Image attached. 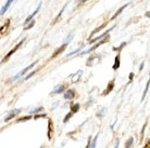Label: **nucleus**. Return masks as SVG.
Segmentation results:
<instances>
[{
	"label": "nucleus",
	"mask_w": 150,
	"mask_h": 148,
	"mask_svg": "<svg viewBox=\"0 0 150 148\" xmlns=\"http://www.w3.org/2000/svg\"><path fill=\"white\" fill-rule=\"evenodd\" d=\"M37 63H38V61H35L34 63H32V64H30V65H28V66H27V67H25V68H24L23 71H20V73H19V74H18V75H15L14 77L12 78V79H11V81H14V80H16V79H19V77H21V76H23V75L25 74V73H27V71H30V68H33V67H34L35 65H36V64H37Z\"/></svg>",
	"instance_id": "1"
},
{
	"label": "nucleus",
	"mask_w": 150,
	"mask_h": 148,
	"mask_svg": "<svg viewBox=\"0 0 150 148\" xmlns=\"http://www.w3.org/2000/svg\"><path fill=\"white\" fill-rule=\"evenodd\" d=\"M109 40V36H108V35H107V36H105V39H103V40H101V41H99V42H98L97 45H93V47H91V48L90 49H88V50H86V51H84L82 53V54H87V53H90V52H93V51H95V50H96V49L98 48V47H100V45H103V43H105V42H107V41Z\"/></svg>",
	"instance_id": "2"
},
{
	"label": "nucleus",
	"mask_w": 150,
	"mask_h": 148,
	"mask_svg": "<svg viewBox=\"0 0 150 148\" xmlns=\"http://www.w3.org/2000/svg\"><path fill=\"white\" fill-rule=\"evenodd\" d=\"M24 41H25V39H23V40H22V41H21V42H20L19 45H16V47H14V48L12 49L11 51L9 52V53H8L7 55L4 56V59H2V62H1V63H6V62H7L8 59H10V57H11V55H12V54H13V53H14V52H15V51H16V50H18V49H19V48H20V47H21V45H23V43H24Z\"/></svg>",
	"instance_id": "3"
},
{
	"label": "nucleus",
	"mask_w": 150,
	"mask_h": 148,
	"mask_svg": "<svg viewBox=\"0 0 150 148\" xmlns=\"http://www.w3.org/2000/svg\"><path fill=\"white\" fill-rule=\"evenodd\" d=\"M20 112V109H13V110H11L9 114H8V116L4 118V122H8V121H10L11 119H13L15 117V116L18 115Z\"/></svg>",
	"instance_id": "4"
},
{
	"label": "nucleus",
	"mask_w": 150,
	"mask_h": 148,
	"mask_svg": "<svg viewBox=\"0 0 150 148\" xmlns=\"http://www.w3.org/2000/svg\"><path fill=\"white\" fill-rule=\"evenodd\" d=\"M40 7H41V3H39V4H38V7L36 8V10H35V11L33 12V13H32V14H30L26 20H25V23H24V25H27V24H28V23H30V21H33V19H34V16H35L36 14H37L38 12H39V9H40Z\"/></svg>",
	"instance_id": "5"
},
{
	"label": "nucleus",
	"mask_w": 150,
	"mask_h": 148,
	"mask_svg": "<svg viewBox=\"0 0 150 148\" xmlns=\"http://www.w3.org/2000/svg\"><path fill=\"white\" fill-rule=\"evenodd\" d=\"M75 97V91L72 89H69L68 91H65L64 93V98L65 100H73Z\"/></svg>",
	"instance_id": "6"
},
{
	"label": "nucleus",
	"mask_w": 150,
	"mask_h": 148,
	"mask_svg": "<svg viewBox=\"0 0 150 148\" xmlns=\"http://www.w3.org/2000/svg\"><path fill=\"white\" fill-rule=\"evenodd\" d=\"M68 45H69L68 42H64V43H63V45H61L60 48H59V49H57L56 51H54V53H53V54H52V57H56L57 55H59V54H61V53H62V52H63L64 50L67 49V47H68Z\"/></svg>",
	"instance_id": "7"
},
{
	"label": "nucleus",
	"mask_w": 150,
	"mask_h": 148,
	"mask_svg": "<svg viewBox=\"0 0 150 148\" xmlns=\"http://www.w3.org/2000/svg\"><path fill=\"white\" fill-rule=\"evenodd\" d=\"M114 27H112V28H110V29H108L105 33H103L102 35H100V36H98V37H96V38H94V39H89V45H91V43H94V42H96V41H98V40H100L101 38H103V37H105L108 34H109V31L110 30H112Z\"/></svg>",
	"instance_id": "8"
},
{
	"label": "nucleus",
	"mask_w": 150,
	"mask_h": 148,
	"mask_svg": "<svg viewBox=\"0 0 150 148\" xmlns=\"http://www.w3.org/2000/svg\"><path fill=\"white\" fill-rule=\"evenodd\" d=\"M64 91V85L60 84V85H56L54 89L51 91V95H54V94H60Z\"/></svg>",
	"instance_id": "9"
},
{
	"label": "nucleus",
	"mask_w": 150,
	"mask_h": 148,
	"mask_svg": "<svg viewBox=\"0 0 150 148\" xmlns=\"http://www.w3.org/2000/svg\"><path fill=\"white\" fill-rule=\"evenodd\" d=\"M12 2H13V0H8L7 2L4 3V6L2 8H1V11H0V14L1 15H4L6 12L8 11V9L11 7V4H12Z\"/></svg>",
	"instance_id": "10"
},
{
	"label": "nucleus",
	"mask_w": 150,
	"mask_h": 148,
	"mask_svg": "<svg viewBox=\"0 0 150 148\" xmlns=\"http://www.w3.org/2000/svg\"><path fill=\"white\" fill-rule=\"evenodd\" d=\"M9 25H10V21L8 20V21H6V23H4V25H2V27L0 28V37L4 35V34H6V31H7V29L9 28Z\"/></svg>",
	"instance_id": "11"
},
{
	"label": "nucleus",
	"mask_w": 150,
	"mask_h": 148,
	"mask_svg": "<svg viewBox=\"0 0 150 148\" xmlns=\"http://www.w3.org/2000/svg\"><path fill=\"white\" fill-rule=\"evenodd\" d=\"M127 6H128V3L124 4L123 7H121L120 9H119V10H117V11H116L115 13H114V15H113L112 17H111V20H115L116 17H117V16H119V15H120L121 13H122V12H123V10H124V9H125V8H126V7H127Z\"/></svg>",
	"instance_id": "12"
},
{
	"label": "nucleus",
	"mask_w": 150,
	"mask_h": 148,
	"mask_svg": "<svg viewBox=\"0 0 150 148\" xmlns=\"http://www.w3.org/2000/svg\"><path fill=\"white\" fill-rule=\"evenodd\" d=\"M115 62H114V65H113V69L114 71H117L119 69V67H120V54H117V55L115 56V59H114Z\"/></svg>",
	"instance_id": "13"
},
{
	"label": "nucleus",
	"mask_w": 150,
	"mask_h": 148,
	"mask_svg": "<svg viewBox=\"0 0 150 148\" xmlns=\"http://www.w3.org/2000/svg\"><path fill=\"white\" fill-rule=\"evenodd\" d=\"M79 110V103H75L73 105H71V112L72 114H75Z\"/></svg>",
	"instance_id": "14"
},
{
	"label": "nucleus",
	"mask_w": 150,
	"mask_h": 148,
	"mask_svg": "<svg viewBox=\"0 0 150 148\" xmlns=\"http://www.w3.org/2000/svg\"><path fill=\"white\" fill-rule=\"evenodd\" d=\"M113 87H114V82L111 81V82L109 83V85H108V89H107V90L105 91V92L102 93V95H107V94H109V93L111 92V90L113 89Z\"/></svg>",
	"instance_id": "15"
},
{
	"label": "nucleus",
	"mask_w": 150,
	"mask_h": 148,
	"mask_svg": "<svg viewBox=\"0 0 150 148\" xmlns=\"http://www.w3.org/2000/svg\"><path fill=\"white\" fill-rule=\"evenodd\" d=\"M103 28H105V24H103V25H100L99 27H98V28H96V29H95L94 31L91 33V35H90V38L93 37V36H94V35H95L96 33H98V31H100V30L103 29Z\"/></svg>",
	"instance_id": "16"
},
{
	"label": "nucleus",
	"mask_w": 150,
	"mask_h": 148,
	"mask_svg": "<svg viewBox=\"0 0 150 148\" xmlns=\"http://www.w3.org/2000/svg\"><path fill=\"white\" fill-rule=\"evenodd\" d=\"M149 84H150V81L147 82V85H146V89L144 91V94H143V100H145V97L147 95V92H148V90H149Z\"/></svg>",
	"instance_id": "17"
},
{
	"label": "nucleus",
	"mask_w": 150,
	"mask_h": 148,
	"mask_svg": "<svg viewBox=\"0 0 150 148\" xmlns=\"http://www.w3.org/2000/svg\"><path fill=\"white\" fill-rule=\"evenodd\" d=\"M30 119H32V116H27V117H23V118L19 119L16 122H23V121H26V120H30Z\"/></svg>",
	"instance_id": "18"
},
{
	"label": "nucleus",
	"mask_w": 150,
	"mask_h": 148,
	"mask_svg": "<svg viewBox=\"0 0 150 148\" xmlns=\"http://www.w3.org/2000/svg\"><path fill=\"white\" fill-rule=\"evenodd\" d=\"M133 141H134V140H133V138H129V140H128L127 142H126V144H125V148H129L132 146V144H133Z\"/></svg>",
	"instance_id": "19"
},
{
	"label": "nucleus",
	"mask_w": 150,
	"mask_h": 148,
	"mask_svg": "<svg viewBox=\"0 0 150 148\" xmlns=\"http://www.w3.org/2000/svg\"><path fill=\"white\" fill-rule=\"evenodd\" d=\"M65 7H67V4H64V7L62 8V10H61V12L58 14V16H57V19H56V21H54V23H57L58 21H59V19H60V16H61V14L63 13V11H64V9H65Z\"/></svg>",
	"instance_id": "20"
},
{
	"label": "nucleus",
	"mask_w": 150,
	"mask_h": 148,
	"mask_svg": "<svg viewBox=\"0 0 150 148\" xmlns=\"http://www.w3.org/2000/svg\"><path fill=\"white\" fill-rule=\"evenodd\" d=\"M72 115H73V114H72V112H70V114H68V115L65 116V118H64L63 122H64V123H67V122H68V120H69V119H70V118H71Z\"/></svg>",
	"instance_id": "21"
},
{
	"label": "nucleus",
	"mask_w": 150,
	"mask_h": 148,
	"mask_svg": "<svg viewBox=\"0 0 150 148\" xmlns=\"http://www.w3.org/2000/svg\"><path fill=\"white\" fill-rule=\"evenodd\" d=\"M82 49H83V47H81V48H79V49H77V50H75V51L71 52V53H69V54H68V55H67V56H68V57H69V56H72V55H73V54H75V53H77V52H79V51H81V50H82Z\"/></svg>",
	"instance_id": "22"
},
{
	"label": "nucleus",
	"mask_w": 150,
	"mask_h": 148,
	"mask_svg": "<svg viewBox=\"0 0 150 148\" xmlns=\"http://www.w3.org/2000/svg\"><path fill=\"white\" fill-rule=\"evenodd\" d=\"M35 25V21H32V22L30 23V24H28V26H26V27H25V29H30V28H32V27H33V26Z\"/></svg>",
	"instance_id": "23"
},
{
	"label": "nucleus",
	"mask_w": 150,
	"mask_h": 148,
	"mask_svg": "<svg viewBox=\"0 0 150 148\" xmlns=\"http://www.w3.org/2000/svg\"><path fill=\"white\" fill-rule=\"evenodd\" d=\"M36 71H32V73H30V74L28 75V76H26V77L24 78V80H28V79H30V78L32 77V76H34V75H35V73H36Z\"/></svg>",
	"instance_id": "24"
},
{
	"label": "nucleus",
	"mask_w": 150,
	"mask_h": 148,
	"mask_svg": "<svg viewBox=\"0 0 150 148\" xmlns=\"http://www.w3.org/2000/svg\"><path fill=\"white\" fill-rule=\"evenodd\" d=\"M42 109H44L42 107H38V108H36V109H35L33 112H37V111H40V110H42Z\"/></svg>",
	"instance_id": "25"
},
{
	"label": "nucleus",
	"mask_w": 150,
	"mask_h": 148,
	"mask_svg": "<svg viewBox=\"0 0 150 148\" xmlns=\"http://www.w3.org/2000/svg\"><path fill=\"white\" fill-rule=\"evenodd\" d=\"M39 117H46V115H45V114H44V115H38V116H36V117H35V119H38Z\"/></svg>",
	"instance_id": "26"
},
{
	"label": "nucleus",
	"mask_w": 150,
	"mask_h": 148,
	"mask_svg": "<svg viewBox=\"0 0 150 148\" xmlns=\"http://www.w3.org/2000/svg\"><path fill=\"white\" fill-rule=\"evenodd\" d=\"M144 148H150V144H149V142H148V143H147L146 144V146H145V147Z\"/></svg>",
	"instance_id": "27"
},
{
	"label": "nucleus",
	"mask_w": 150,
	"mask_h": 148,
	"mask_svg": "<svg viewBox=\"0 0 150 148\" xmlns=\"http://www.w3.org/2000/svg\"><path fill=\"white\" fill-rule=\"evenodd\" d=\"M90 140H91V138H89V140H88V144H87V147L86 148H89V146H90Z\"/></svg>",
	"instance_id": "28"
},
{
	"label": "nucleus",
	"mask_w": 150,
	"mask_h": 148,
	"mask_svg": "<svg viewBox=\"0 0 150 148\" xmlns=\"http://www.w3.org/2000/svg\"><path fill=\"white\" fill-rule=\"evenodd\" d=\"M83 1H84V2H85V1H87V0H83Z\"/></svg>",
	"instance_id": "29"
}]
</instances>
